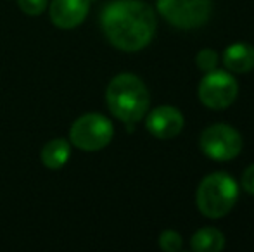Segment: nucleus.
<instances>
[{
    "mask_svg": "<svg viewBox=\"0 0 254 252\" xmlns=\"http://www.w3.org/2000/svg\"><path fill=\"white\" fill-rule=\"evenodd\" d=\"M102 30L107 40L125 52H137L149 45L156 33V16L140 0H116L102 10Z\"/></svg>",
    "mask_w": 254,
    "mask_h": 252,
    "instance_id": "1",
    "label": "nucleus"
},
{
    "mask_svg": "<svg viewBox=\"0 0 254 252\" xmlns=\"http://www.w3.org/2000/svg\"><path fill=\"white\" fill-rule=\"evenodd\" d=\"M106 101L109 111L127 125L140 121L149 109V92L144 81L130 73L118 74L107 87Z\"/></svg>",
    "mask_w": 254,
    "mask_h": 252,
    "instance_id": "2",
    "label": "nucleus"
},
{
    "mask_svg": "<svg viewBox=\"0 0 254 252\" xmlns=\"http://www.w3.org/2000/svg\"><path fill=\"white\" fill-rule=\"evenodd\" d=\"M239 197L235 180L227 173H213L206 176L197 189V207L211 219L223 218L232 211Z\"/></svg>",
    "mask_w": 254,
    "mask_h": 252,
    "instance_id": "3",
    "label": "nucleus"
},
{
    "mask_svg": "<svg viewBox=\"0 0 254 252\" xmlns=\"http://www.w3.org/2000/svg\"><path fill=\"white\" fill-rule=\"evenodd\" d=\"M157 10L173 26L192 30L209 19L211 0H157Z\"/></svg>",
    "mask_w": 254,
    "mask_h": 252,
    "instance_id": "4",
    "label": "nucleus"
},
{
    "mask_svg": "<svg viewBox=\"0 0 254 252\" xmlns=\"http://www.w3.org/2000/svg\"><path fill=\"white\" fill-rule=\"evenodd\" d=\"M71 142L81 151H101L113 138V125L101 114H85L71 126Z\"/></svg>",
    "mask_w": 254,
    "mask_h": 252,
    "instance_id": "5",
    "label": "nucleus"
},
{
    "mask_svg": "<svg viewBox=\"0 0 254 252\" xmlns=\"http://www.w3.org/2000/svg\"><path fill=\"white\" fill-rule=\"evenodd\" d=\"M201 149L209 159L230 161L237 157L242 149V138L228 125H213L202 131Z\"/></svg>",
    "mask_w": 254,
    "mask_h": 252,
    "instance_id": "6",
    "label": "nucleus"
},
{
    "mask_svg": "<svg viewBox=\"0 0 254 252\" xmlns=\"http://www.w3.org/2000/svg\"><path fill=\"white\" fill-rule=\"evenodd\" d=\"M237 97V81L225 71H209L199 83V99L209 109H225Z\"/></svg>",
    "mask_w": 254,
    "mask_h": 252,
    "instance_id": "7",
    "label": "nucleus"
},
{
    "mask_svg": "<svg viewBox=\"0 0 254 252\" xmlns=\"http://www.w3.org/2000/svg\"><path fill=\"white\" fill-rule=\"evenodd\" d=\"M90 7V0H52L51 19L61 30H71L85 21Z\"/></svg>",
    "mask_w": 254,
    "mask_h": 252,
    "instance_id": "8",
    "label": "nucleus"
},
{
    "mask_svg": "<svg viewBox=\"0 0 254 252\" xmlns=\"http://www.w3.org/2000/svg\"><path fill=\"white\" fill-rule=\"evenodd\" d=\"M184 128V116L178 109L163 105L147 116V130L161 140L177 137Z\"/></svg>",
    "mask_w": 254,
    "mask_h": 252,
    "instance_id": "9",
    "label": "nucleus"
},
{
    "mask_svg": "<svg viewBox=\"0 0 254 252\" xmlns=\"http://www.w3.org/2000/svg\"><path fill=\"white\" fill-rule=\"evenodd\" d=\"M223 62L232 73H249L254 67V47L249 44H234L225 50Z\"/></svg>",
    "mask_w": 254,
    "mask_h": 252,
    "instance_id": "10",
    "label": "nucleus"
},
{
    "mask_svg": "<svg viewBox=\"0 0 254 252\" xmlns=\"http://www.w3.org/2000/svg\"><path fill=\"white\" fill-rule=\"evenodd\" d=\"M69 144L64 138H54L42 149L40 159L49 169H61L69 159Z\"/></svg>",
    "mask_w": 254,
    "mask_h": 252,
    "instance_id": "11",
    "label": "nucleus"
},
{
    "mask_svg": "<svg viewBox=\"0 0 254 252\" xmlns=\"http://www.w3.org/2000/svg\"><path fill=\"white\" fill-rule=\"evenodd\" d=\"M190 246L195 252H220L225 247V237L216 228H202L192 237Z\"/></svg>",
    "mask_w": 254,
    "mask_h": 252,
    "instance_id": "12",
    "label": "nucleus"
},
{
    "mask_svg": "<svg viewBox=\"0 0 254 252\" xmlns=\"http://www.w3.org/2000/svg\"><path fill=\"white\" fill-rule=\"evenodd\" d=\"M159 246L166 252H178L182 249V237L180 233L173 232V230H166L161 233L159 237Z\"/></svg>",
    "mask_w": 254,
    "mask_h": 252,
    "instance_id": "13",
    "label": "nucleus"
},
{
    "mask_svg": "<svg viewBox=\"0 0 254 252\" xmlns=\"http://www.w3.org/2000/svg\"><path fill=\"white\" fill-rule=\"evenodd\" d=\"M216 64H218V54L214 50H211V49H204V50H201L197 54L199 69L209 73V71L216 69Z\"/></svg>",
    "mask_w": 254,
    "mask_h": 252,
    "instance_id": "14",
    "label": "nucleus"
},
{
    "mask_svg": "<svg viewBox=\"0 0 254 252\" xmlns=\"http://www.w3.org/2000/svg\"><path fill=\"white\" fill-rule=\"evenodd\" d=\"M17 5L28 16H40L47 7V0H17Z\"/></svg>",
    "mask_w": 254,
    "mask_h": 252,
    "instance_id": "15",
    "label": "nucleus"
},
{
    "mask_svg": "<svg viewBox=\"0 0 254 252\" xmlns=\"http://www.w3.org/2000/svg\"><path fill=\"white\" fill-rule=\"evenodd\" d=\"M242 187H244V190L248 194L254 195V164L249 166L244 171V175H242Z\"/></svg>",
    "mask_w": 254,
    "mask_h": 252,
    "instance_id": "16",
    "label": "nucleus"
}]
</instances>
